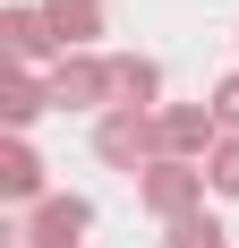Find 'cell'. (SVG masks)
<instances>
[{
  "label": "cell",
  "mask_w": 239,
  "mask_h": 248,
  "mask_svg": "<svg viewBox=\"0 0 239 248\" xmlns=\"http://www.w3.org/2000/svg\"><path fill=\"white\" fill-rule=\"evenodd\" d=\"M0 51H9V69H60L69 51H60V34H51V17H43V0H9L0 9Z\"/></svg>",
  "instance_id": "3957f363"
},
{
  "label": "cell",
  "mask_w": 239,
  "mask_h": 248,
  "mask_svg": "<svg viewBox=\"0 0 239 248\" xmlns=\"http://www.w3.org/2000/svg\"><path fill=\"white\" fill-rule=\"evenodd\" d=\"M43 111H51V77H34V69H0V120H9V137H26Z\"/></svg>",
  "instance_id": "9c48e42d"
},
{
  "label": "cell",
  "mask_w": 239,
  "mask_h": 248,
  "mask_svg": "<svg viewBox=\"0 0 239 248\" xmlns=\"http://www.w3.org/2000/svg\"><path fill=\"white\" fill-rule=\"evenodd\" d=\"M205 197H214V180H205V163H154V171H137V205L154 214V223H188V214H205Z\"/></svg>",
  "instance_id": "6da1fadb"
},
{
  "label": "cell",
  "mask_w": 239,
  "mask_h": 248,
  "mask_svg": "<svg viewBox=\"0 0 239 248\" xmlns=\"http://www.w3.org/2000/svg\"><path fill=\"white\" fill-rule=\"evenodd\" d=\"M43 17H51V34H60V51H103V0H43Z\"/></svg>",
  "instance_id": "30bf717a"
},
{
  "label": "cell",
  "mask_w": 239,
  "mask_h": 248,
  "mask_svg": "<svg viewBox=\"0 0 239 248\" xmlns=\"http://www.w3.org/2000/svg\"><path fill=\"white\" fill-rule=\"evenodd\" d=\"M94 154L111 163V171H154L163 163V111H103L94 120Z\"/></svg>",
  "instance_id": "7a4b0ae2"
},
{
  "label": "cell",
  "mask_w": 239,
  "mask_h": 248,
  "mask_svg": "<svg viewBox=\"0 0 239 248\" xmlns=\"http://www.w3.org/2000/svg\"><path fill=\"white\" fill-rule=\"evenodd\" d=\"M111 86H120L111 111H163V60L154 51H111Z\"/></svg>",
  "instance_id": "ba28073f"
},
{
  "label": "cell",
  "mask_w": 239,
  "mask_h": 248,
  "mask_svg": "<svg viewBox=\"0 0 239 248\" xmlns=\"http://www.w3.org/2000/svg\"><path fill=\"white\" fill-rule=\"evenodd\" d=\"M214 146H222L214 103H163V154L171 163H214Z\"/></svg>",
  "instance_id": "8992f818"
},
{
  "label": "cell",
  "mask_w": 239,
  "mask_h": 248,
  "mask_svg": "<svg viewBox=\"0 0 239 248\" xmlns=\"http://www.w3.org/2000/svg\"><path fill=\"white\" fill-rule=\"evenodd\" d=\"M0 248H26V240H0Z\"/></svg>",
  "instance_id": "5bb4252c"
},
{
  "label": "cell",
  "mask_w": 239,
  "mask_h": 248,
  "mask_svg": "<svg viewBox=\"0 0 239 248\" xmlns=\"http://www.w3.org/2000/svg\"><path fill=\"white\" fill-rule=\"evenodd\" d=\"M205 180H214V197H239V137H222V146H214Z\"/></svg>",
  "instance_id": "7c38bea8"
},
{
  "label": "cell",
  "mask_w": 239,
  "mask_h": 248,
  "mask_svg": "<svg viewBox=\"0 0 239 248\" xmlns=\"http://www.w3.org/2000/svg\"><path fill=\"white\" fill-rule=\"evenodd\" d=\"M205 103H214V120H222V137H239V69L222 77V86H214Z\"/></svg>",
  "instance_id": "4fadbf2b"
},
{
  "label": "cell",
  "mask_w": 239,
  "mask_h": 248,
  "mask_svg": "<svg viewBox=\"0 0 239 248\" xmlns=\"http://www.w3.org/2000/svg\"><path fill=\"white\" fill-rule=\"evenodd\" d=\"M86 231H94V197H77V188H51V197L17 223V240H26V248H86Z\"/></svg>",
  "instance_id": "5b68a950"
},
{
  "label": "cell",
  "mask_w": 239,
  "mask_h": 248,
  "mask_svg": "<svg viewBox=\"0 0 239 248\" xmlns=\"http://www.w3.org/2000/svg\"><path fill=\"white\" fill-rule=\"evenodd\" d=\"M0 197H9V205H26V214L51 197V163L26 146V137H9V146H0Z\"/></svg>",
  "instance_id": "52a82bcc"
},
{
  "label": "cell",
  "mask_w": 239,
  "mask_h": 248,
  "mask_svg": "<svg viewBox=\"0 0 239 248\" xmlns=\"http://www.w3.org/2000/svg\"><path fill=\"white\" fill-rule=\"evenodd\" d=\"M120 86H111V51H69L60 69H51V111H111Z\"/></svg>",
  "instance_id": "277c9868"
},
{
  "label": "cell",
  "mask_w": 239,
  "mask_h": 248,
  "mask_svg": "<svg viewBox=\"0 0 239 248\" xmlns=\"http://www.w3.org/2000/svg\"><path fill=\"white\" fill-rule=\"evenodd\" d=\"M163 248H231V231H222V214L205 205V214H188V223H163Z\"/></svg>",
  "instance_id": "8fae6325"
}]
</instances>
